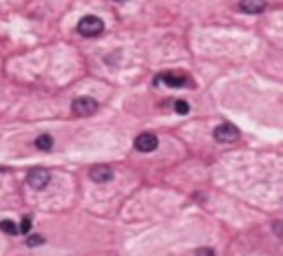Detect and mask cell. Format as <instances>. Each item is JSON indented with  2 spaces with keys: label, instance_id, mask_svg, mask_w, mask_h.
<instances>
[{
  "label": "cell",
  "instance_id": "obj_1",
  "mask_svg": "<svg viewBox=\"0 0 283 256\" xmlns=\"http://www.w3.org/2000/svg\"><path fill=\"white\" fill-rule=\"evenodd\" d=\"M78 31L84 38H97V35H102V31H104V22L97 16H84L78 22Z\"/></svg>",
  "mask_w": 283,
  "mask_h": 256
},
{
  "label": "cell",
  "instance_id": "obj_2",
  "mask_svg": "<svg viewBox=\"0 0 283 256\" xmlns=\"http://www.w3.org/2000/svg\"><path fill=\"white\" fill-rule=\"evenodd\" d=\"M27 181L33 190H44L51 181V175H49V170H44V168H31L29 175H27Z\"/></svg>",
  "mask_w": 283,
  "mask_h": 256
},
{
  "label": "cell",
  "instance_id": "obj_3",
  "mask_svg": "<svg viewBox=\"0 0 283 256\" xmlns=\"http://www.w3.org/2000/svg\"><path fill=\"white\" fill-rule=\"evenodd\" d=\"M215 139L221 141V144H230V141L239 139V128L233 124H219L215 128Z\"/></svg>",
  "mask_w": 283,
  "mask_h": 256
},
{
  "label": "cell",
  "instance_id": "obj_4",
  "mask_svg": "<svg viewBox=\"0 0 283 256\" xmlns=\"http://www.w3.org/2000/svg\"><path fill=\"white\" fill-rule=\"evenodd\" d=\"M71 109H73V113L78 117H86V115H93V113L97 111V102L93 100V97H78Z\"/></svg>",
  "mask_w": 283,
  "mask_h": 256
},
{
  "label": "cell",
  "instance_id": "obj_5",
  "mask_svg": "<svg viewBox=\"0 0 283 256\" xmlns=\"http://www.w3.org/2000/svg\"><path fill=\"white\" fill-rule=\"evenodd\" d=\"M157 82H164L166 86H171V89H182V86H188L190 80L186 78L184 73H175V71H166V73H162L157 78Z\"/></svg>",
  "mask_w": 283,
  "mask_h": 256
},
{
  "label": "cell",
  "instance_id": "obj_6",
  "mask_svg": "<svg viewBox=\"0 0 283 256\" xmlns=\"http://www.w3.org/2000/svg\"><path fill=\"white\" fill-rule=\"evenodd\" d=\"M89 177H91V181H95V183H109L113 179V170L106 163H97V166H93L89 170Z\"/></svg>",
  "mask_w": 283,
  "mask_h": 256
},
{
  "label": "cell",
  "instance_id": "obj_7",
  "mask_svg": "<svg viewBox=\"0 0 283 256\" xmlns=\"http://www.w3.org/2000/svg\"><path fill=\"white\" fill-rule=\"evenodd\" d=\"M135 148L140 152H153L157 148V137L153 132H142L135 137Z\"/></svg>",
  "mask_w": 283,
  "mask_h": 256
},
{
  "label": "cell",
  "instance_id": "obj_8",
  "mask_svg": "<svg viewBox=\"0 0 283 256\" xmlns=\"http://www.w3.org/2000/svg\"><path fill=\"white\" fill-rule=\"evenodd\" d=\"M239 9L244 13H261L266 11V0H241Z\"/></svg>",
  "mask_w": 283,
  "mask_h": 256
},
{
  "label": "cell",
  "instance_id": "obj_9",
  "mask_svg": "<svg viewBox=\"0 0 283 256\" xmlns=\"http://www.w3.org/2000/svg\"><path fill=\"white\" fill-rule=\"evenodd\" d=\"M33 144L38 146L40 150H51V146H53V137H51V135H40Z\"/></svg>",
  "mask_w": 283,
  "mask_h": 256
},
{
  "label": "cell",
  "instance_id": "obj_10",
  "mask_svg": "<svg viewBox=\"0 0 283 256\" xmlns=\"http://www.w3.org/2000/svg\"><path fill=\"white\" fill-rule=\"evenodd\" d=\"M0 230H2L4 234H11V237H16V234H18V225L13 223V221H9V219L0 221Z\"/></svg>",
  "mask_w": 283,
  "mask_h": 256
},
{
  "label": "cell",
  "instance_id": "obj_11",
  "mask_svg": "<svg viewBox=\"0 0 283 256\" xmlns=\"http://www.w3.org/2000/svg\"><path fill=\"white\" fill-rule=\"evenodd\" d=\"M173 109L177 111L179 115H186V113L190 111V106H188V102H182V100H179V102H175V104H173Z\"/></svg>",
  "mask_w": 283,
  "mask_h": 256
},
{
  "label": "cell",
  "instance_id": "obj_12",
  "mask_svg": "<svg viewBox=\"0 0 283 256\" xmlns=\"http://www.w3.org/2000/svg\"><path fill=\"white\" fill-rule=\"evenodd\" d=\"M29 228H31V219L24 217L22 225H18V234H27V232H29Z\"/></svg>",
  "mask_w": 283,
  "mask_h": 256
},
{
  "label": "cell",
  "instance_id": "obj_13",
  "mask_svg": "<svg viewBox=\"0 0 283 256\" xmlns=\"http://www.w3.org/2000/svg\"><path fill=\"white\" fill-rule=\"evenodd\" d=\"M27 243L33 248V245H42V243H44V239H42V237H29Z\"/></svg>",
  "mask_w": 283,
  "mask_h": 256
},
{
  "label": "cell",
  "instance_id": "obj_14",
  "mask_svg": "<svg viewBox=\"0 0 283 256\" xmlns=\"http://www.w3.org/2000/svg\"><path fill=\"white\" fill-rule=\"evenodd\" d=\"M195 256H215V252H213V250H208V248H202V250L195 252Z\"/></svg>",
  "mask_w": 283,
  "mask_h": 256
},
{
  "label": "cell",
  "instance_id": "obj_15",
  "mask_svg": "<svg viewBox=\"0 0 283 256\" xmlns=\"http://www.w3.org/2000/svg\"><path fill=\"white\" fill-rule=\"evenodd\" d=\"M117 2H124V0H117Z\"/></svg>",
  "mask_w": 283,
  "mask_h": 256
}]
</instances>
